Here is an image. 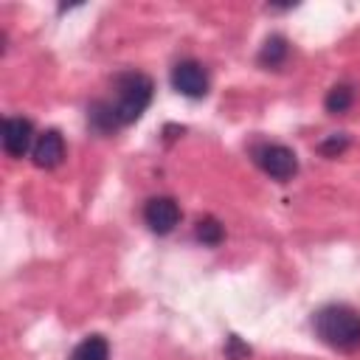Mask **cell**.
<instances>
[{
    "label": "cell",
    "instance_id": "obj_2",
    "mask_svg": "<svg viewBox=\"0 0 360 360\" xmlns=\"http://www.w3.org/2000/svg\"><path fill=\"white\" fill-rule=\"evenodd\" d=\"M315 332L332 349H360V312L346 304H329L315 312Z\"/></svg>",
    "mask_w": 360,
    "mask_h": 360
},
{
    "label": "cell",
    "instance_id": "obj_6",
    "mask_svg": "<svg viewBox=\"0 0 360 360\" xmlns=\"http://www.w3.org/2000/svg\"><path fill=\"white\" fill-rule=\"evenodd\" d=\"M34 141V124L22 115H11L3 121V149L8 158H22Z\"/></svg>",
    "mask_w": 360,
    "mask_h": 360
},
{
    "label": "cell",
    "instance_id": "obj_8",
    "mask_svg": "<svg viewBox=\"0 0 360 360\" xmlns=\"http://www.w3.org/2000/svg\"><path fill=\"white\" fill-rule=\"evenodd\" d=\"M70 360H110V346L101 335H90L73 349Z\"/></svg>",
    "mask_w": 360,
    "mask_h": 360
},
{
    "label": "cell",
    "instance_id": "obj_12",
    "mask_svg": "<svg viewBox=\"0 0 360 360\" xmlns=\"http://www.w3.org/2000/svg\"><path fill=\"white\" fill-rule=\"evenodd\" d=\"M225 354H228L231 360H245V357L250 354V349H248L236 335H231V338H228V346H225Z\"/></svg>",
    "mask_w": 360,
    "mask_h": 360
},
{
    "label": "cell",
    "instance_id": "obj_5",
    "mask_svg": "<svg viewBox=\"0 0 360 360\" xmlns=\"http://www.w3.org/2000/svg\"><path fill=\"white\" fill-rule=\"evenodd\" d=\"M143 219L155 233H172L180 222V205L172 197H152L143 205Z\"/></svg>",
    "mask_w": 360,
    "mask_h": 360
},
{
    "label": "cell",
    "instance_id": "obj_13",
    "mask_svg": "<svg viewBox=\"0 0 360 360\" xmlns=\"http://www.w3.org/2000/svg\"><path fill=\"white\" fill-rule=\"evenodd\" d=\"M346 143H349L346 135H332L329 141L321 143V152H323V155H340V152L346 149Z\"/></svg>",
    "mask_w": 360,
    "mask_h": 360
},
{
    "label": "cell",
    "instance_id": "obj_10",
    "mask_svg": "<svg viewBox=\"0 0 360 360\" xmlns=\"http://www.w3.org/2000/svg\"><path fill=\"white\" fill-rule=\"evenodd\" d=\"M352 101H354V90H352L349 84H335V87L326 93V101H323V104H326L329 112L338 115V112H346V110L352 107Z\"/></svg>",
    "mask_w": 360,
    "mask_h": 360
},
{
    "label": "cell",
    "instance_id": "obj_11",
    "mask_svg": "<svg viewBox=\"0 0 360 360\" xmlns=\"http://www.w3.org/2000/svg\"><path fill=\"white\" fill-rule=\"evenodd\" d=\"M222 236H225V231H222V225H219L214 217H202V219L197 222V239H200L202 245H219Z\"/></svg>",
    "mask_w": 360,
    "mask_h": 360
},
{
    "label": "cell",
    "instance_id": "obj_9",
    "mask_svg": "<svg viewBox=\"0 0 360 360\" xmlns=\"http://www.w3.org/2000/svg\"><path fill=\"white\" fill-rule=\"evenodd\" d=\"M287 53H290L287 39H284V37H270V39L262 45V51H259V62H262L264 68H278V65L287 59Z\"/></svg>",
    "mask_w": 360,
    "mask_h": 360
},
{
    "label": "cell",
    "instance_id": "obj_3",
    "mask_svg": "<svg viewBox=\"0 0 360 360\" xmlns=\"http://www.w3.org/2000/svg\"><path fill=\"white\" fill-rule=\"evenodd\" d=\"M253 160L259 163V169L264 174H270L278 183H287L298 172L295 152L284 143H259V146H253Z\"/></svg>",
    "mask_w": 360,
    "mask_h": 360
},
{
    "label": "cell",
    "instance_id": "obj_4",
    "mask_svg": "<svg viewBox=\"0 0 360 360\" xmlns=\"http://www.w3.org/2000/svg\"><path fill=\"white\" fill-rule=\"evenodd\" d=\"M172 87L180 93V96H188V98H202L208 93V73L200 62H177L172 68Z\"/></svg>",
    "mask_w": 360,
    "mask_h": 360
},
{
    "label": "cell",
    "instance_id": "obj_7",
    "mask_svg": "<svg viewBox=\"0 0 360 360\" xmlns=\"http://www.w3.org/2000/svg\"><path fill=\"white\" fill-rule=\"evenodd\" d=\"M31 158H34V163H37L39 169H53V166H59L62 158H65V141H62V135H59L56 129L42 132V135L37 138L34 149H31Z\"/></svg>",
    "mask_w": 360,
    "mask_h": 360
},
{
    "label": "cell",
    "instance_id": "obj_1",
    "mask_svg": "<svg viewBox=\"0 0 360 360\" xmlns=\"http://www.w3.org/2000/svg\"><path fill=\"white\" fill-rule=\"evenodd\" d=\"M112 87H115V96L107 104H110L118 127L138 121L152 101V79L146 73L127 70V73H118L112 79Z\"/></svg>",
    "mask_w": 360,
    "mask_h": 360
}]
</instances>
